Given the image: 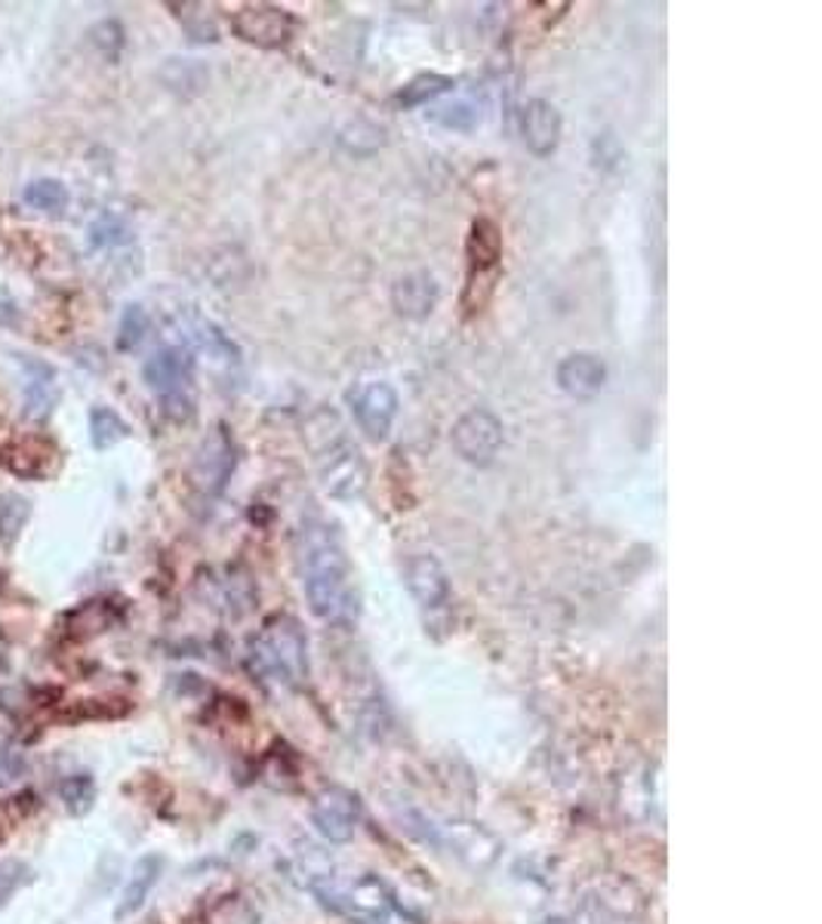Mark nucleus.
Segmentation results:
<instances>
[{"mask_svg": "<svg viewBox=\"0 0 822 924\" xmlns=\"http://www.w3.org/2000/svg\"><path fill=\"white\" fill-rule=\"evenodd\" d=\"M148 333V315H145L143 305H127L124 308V318H120V327H117V348L120 351H133L139 346Z\"/></svg>", "mask_w": 822, "mask_h": 924, "instance_id": "26", "label": "nucleus"}, {"mask_svg": "<svg viewBox=\"0 0 822 924\" xmlns=\"http://www.w3.org/2000/svg\"><path fill=\"white\" fill-rule=\"evenodd\" d=\"M315 465L324 491L333 500H358L370 484V465L363 460L361 448L342 434V426L333 422V432L324 434V441L315 444Z\"/></svg>", "mask_w": 822, "mask_h": 924, "instance_id": "4", "label": "nucleus"}, {"mask_svg": "<svg viewBox=\"0 0 822 924\" xmlns=\"http://www.w3.org/2000/svg\"><path fill=\"white\" fill-rule=\"evenodd\" d=\"M238 465V448L234 438L225 426H217L213 432L203 438V444L194 453L191 462V484L203 493V496H219L225 491L229 477L234 475Z\"/></svg>", "mask_w": 822, "mask_h": 924, "instance_id": "7", "label": "nucleus"}, {"mask_svg": "<svg viewBox=\"0 0 822 924\" xmlns=\"http://www.w3.org/2000/svg\"><path fill=\"white\" fill-rule=\"evenodd\" d=\"M29 500H22L19 493H0V536L7 543H13L22 524L29 521Z\"/></svg>", "mask_w": 822, "mask_h": 924, "instance_id": "25", "label": "nucleus"}, {"mask_svg": "<svg viewBox=\"0 0 822 924\" xmlns=\"http://www.w3.org/2000/svg\"><path fill=\"white\" fill-rule=\"evenodd\" d=\"M404 579L407 589L417 598L419 607L434 610V607L447 605L450 577L447 570H444V564L438 561L434 555H413V558L407 561Z\"/></svg>", "mask_w": 822, "mask_h": 924, "instance_id": "13", "label": "nucleus"}, {"mask_svg": "<svg viewBox=\"0 0 822 924\" xmlns=\"http://www.w3.org/2000/svg\"><path fill=\"white\" fill-rule=\"evenodd\" d=\"M312 823L333 844H342L355 838V829L361 823V801L358 795L348 792L342 786H330L315 798L312 805Z\"/></svg>", "mask_w": 822, "mask_h": 924, "instance_id": "8", "label": "nucleus"}, {"mask_svg": "<svg viewBox=\"0 0 822 924\" xmlns=\"http://www.w3.org/2000/svg\"><path fill=\"white\" fill-rule=\"evenodd\" d=\"M22 201L29 203L31 210H38V213L59 217L68 207V188L62 186L59 179H34L22 191Z\"/></svg>", "mask_w": 822, "mask_h": 924, "instance_id": "19", "label": "nucleus"}, {"mask_svg": "<svg viewBox=\"0 0 822 924\" xmlns=\"http://www.w3.org/2000/svg\"><path fill=\"white\" fill-rule=\"evenodd\" d=\"M503 229L487 217H477L468 229L465 241V260H468V275H465V290H462V308L468 315L484 312L491 303L499 269H503Z\"/></svg>", "mask_w": 822, "mask_h": 924, "instance_id": "3", "label": "nucleus"}, {"mask_svg": "<svg viewBox=\"0 0 822 924\" xmlns=\"http://www.w3.org/2000/svg\"><path fill=\"white\" fill-rule=\"evenodd\" d=\"M130 434V426L117 417L112 407H93L89 410V441L96 450H112Z\"/></svg>", "mask_w": 822, "mask_h": 924, "instance_id": "20", "label": "nucleus"}, {"mask_svg": "<svg viewBox=\"0 0 822 924\" xmlns=\"http://www.w3.org/2000/svg\"><path fill=\"white\" fill-rule=\"evenodd\" d=\"M56 448L44 438H19L7 448V469L19 477H46L53 472Z\"/></svg>", "mask_w": 822, "mask_h": 924, "instance_id": "16", "label": "nucleus"}, {"mask_svg": "<svg viewBox=\"0 0 822 924\" xmlns=\"http://www.w3.org/2000/svg\"><path fill=\"white\" fill-rule=\"evenodd\" d=\"M160 869H164V860L155 857V853H151V857H143V860L136 863L130 881H127V888H124V896H120V903H117L115 918H127L133 912L143 910L145 900L151 894V888L158 884Z\"/></svg>", "mask_w": 822, "mask_h": 924, "instance_id": "18", "label": "nucleus"}, {"mask_svg": "<svg viewBox=\"0 0 822 924\" xmlns=\"http://www.w3.org/2000/svg\"><path fill=\"white\" fill-rule=\"evenodd\" d=\"M351 401V413H355V422L370 441H386L394 426V417H398V391L391 389L389 382H370L363 389L351 391L348 395Z\"/></svg>", "mask_w": 822, "mask_h": 924, "instance_id": "9", "label": "nucleus"}, {"mask_svg": "<svg viewBox=\"0 0 822 924\" xmlns=\"http://www.w3.org/2000/svg\"><path fill=\"white\" fill-rule=\"evenodd\" d=\"M434 124H441L444 130H456V133H468L475 130L481 124V112H477L472 102H453V105H444V108H434L429 112Z\"/></svg>", "mask_w": 822, "mask_h": 924, "instance_id": "24", "label": "nucleus"}, {"mask_svg": "<svg viewBox=\"0 0 822 924\" xmlns=\"http://www.w3.org/2000/svg\"><path fill=\"white\" fill-rule=\"evenodd\" d=\"M89 44L99 50V56H105L108 62H115L124 50V25L115 22V19H105L99 25L89 29Z\"/></svg>", "mask_w": 822, "mask_h": 924, "instance_id": "27", "label": "nucleus"}, {"mask_svg": "<svg viewBox=\"0 0 822 924\" xmlns=\"http://www.w3.org/2000/svg\"><path fill=\"white\" fill-rule=\"evenodd\" d=\"M191 367L194 361L186 348H160L143 367V379L148 389L160 395V401L179 398V395H186L188 382H191Z\"/></svg>", "mask_w": 822, "mask_h": 924, "instance_id": "10", "label": "nucleus"}, {"mask_svg": "<svg viewBox=\"0 0 822 924\" xmlns=\"http://www.w3.org/2000/svg\"><path fill=\"white\" fill-rule=\"evenodd\" d=\"M555 379H558L563 395H570L577 401H589V398H598L604 389L607 367L601 358H594L589 351H577V355H567L558 364Z\"/></svg>", "mask_w": 822, "mask_h": 924, "instance_id": "12", "label": "nucleus"}, {"mask_svg": "<svg viewBox=\"0 0 822 924\" xmlns=\"http://www.w3.org/2000/svg\"><path fill=\"white\" fill-rule=\"evenodd\" d=\"M441 300V290L429 272H413L404 275L391 287V305L401 318L422 321L434 312V305Z\"/></svg>", "mask_w": 822, "mask_h": 924, "instance_id": "14", "label": "nucleus"}, {"mask_svg": "<svg viewBox=\"0 0 822 924\" xmlns=\"http://www.w3.org/2000/svg\"><path fill=\"white\" fill-rule=\"evenodd\" d=\"M22 879H25V867L22 863H15V860L0 863V903H7L15 894V888L22 884Z\"/></svg>", "mask_w": 822, "mask_h": 924, "instance_id": "29", "label": "nucleus"}, {"mask_svg": "<svg viewBox=\"0 0 822 924\" xmlns=\"http://www.w3.org/2000/svg\"><path fill=\"white\" fill-rule=\"evenodd\" d=\"M182 336H186L188 348L201 351L207 358H213L219 364H238L241 361V351L238 346L231 343L225 333L219 330L213 321L201 318V315H188L182 321Z\"/></svg>", "mask_w": 822, "mask_h": 924, "instance_id": "15", "label": "nucleus"}, {"mask_svg": "<svg viewBox=\"0 0 822 924\" xmlns=\"http://www.w3.org/2000/svg\"><path fill=\"white\" fill-rule=\"evenodd\" d=\"M503 438L505 429L499 417H493L491 410H484V407L462 413L453 426V432H450L453 450L468 465H491L499 448H503Z\"/></svg>", "mask_w": 822, "mask_h": 924, "instance_id": "6", "label": "nucleus"}, {"mask_svg": "<svg viewBox=\"0 0 822 924\" xmlns=\"http://www.w3.org/2000/svg\"><path fill=\"white\" fill-rule=\"evenodd\" d=\"M561 130L563 120L561 112L546 99H530L524 105V115H520V136H524V145L534 151L536 158H548L555 155V148L561 143Z\"/></svg>", "mask_w": 822, "mask_h": 924, "instance_id": "11", "label": "nucleus"}, {"mask_svg": "<svg viewBox=\"0 0 822 924\" xmlns=\"http://www.w3.org/2000/svg\"><path fill=\"white\" fill-rule=\"evenodd\" d=\"M0 765H3V770H7V780H15L22 770H25V755L22 752H3L0 755Z\"/></svg>", "mask_w": 822, "mask_h": 924, "instance_id": "30", "label": "nucleus"}, {"mask_svg": "<svg viewBox=\"0 0 822 924\" xmlns=\"http://www.w3.org/2000/svg\"><path fill=\"white\" fill-rule=\"evenodd\" d=\"M296 561L303 592L312 613L327 626H351L358 620L361 598L346 546L327 521H305L296 534Z\"/></svg>", "mask_w": 822, "mask_h": 924, "instance_id": "1", "label": "nucleus"}, {"mask_svg": "<svg viewBox=\"0 0 822 924\" xmlns=\"http://www.w3.org/2000/svg\"><path fill=\"white\" fill-rule=\"evenodd\" d=\"M59 798L65 801V808L72 810L74 817H81L96 801V783L89 774H72V777L59 783Z\"/></svg>", "mask_w": 822, "mask_h": 924, "instance_id": "23", "label": "nucleus"}, {"mask_svg": "<svg viewBox=\"0 0 822 924\" xmlns=\"http://www.w3.org/2000/svg\"><path fill=\"white\" fill-rule=\"evenodd\" d=\"M453 87H456V84H453V77H447V74H419V77H413V81L398 93V105H404V108L429 105V102L444 96V93Z\"/></svg>", "mask_w": 822, "mask_h": 924, "instance_id": "21", "label": "nucleus"}, {"mask_svg": "<svg viewBox=\"0 0 822 924\" xmlns=\"http://www.w3.org/2000/svg\"><path fill=\"white\" fill-rule=\"evenodd\" d=\"M127 241H130V234H127V225H124V222H120V219H115V217L96 219V222H93V229H89V244L96 246V250L127 244Z\"/></svg>", "mask_w": 822, "mask_h": 924, "instance_id": "28", "label": "nucleus"}, {"mask_svg": "<svg viewBox=\"0 0 822 924\" xmlns=\"http://www.w3.org/2000/svg\"><path fill=\"white\" fill-rule=\"evenodd\" d=\"M170 10H176V19L182 22V29L188 31L191 41L213 44L219 38L217 22H213V15H207L203 3H170Z\"/></svg>", "mask_w": 822, "mask_h": 924, "instance_id": "22", "label": "nucleus"}, {"mask_svg": "<svg viewBox=\"0 0 822 924\" xmlns=\"http://www.w3.org/2000/svg\"><path fill=\"white\" fill-rule=\"evenodd\" d=\"M231 31L250 46L284 50L296 34V15L274 3H246L231 15Z\"/></svg>", "mask_w": 822, "mask_h": 924, "instance_id": "5", "label": "nucleus"}, {"mask_svg": "<svg viewBox=\"0 0 822 924\" xmlns=\"http://www.w3.org/2000/svg\"><path fill=\"white\" fill-rule=\"evenodd\" d=\"M253 672L277 687H299L308 679V638L293 617H274L250 641Z\"/></svg>", "mask_w": 822, "mask_h": 924, "instance_id": "2", "label": "nucleus"}, {"mask_svg": "<svg viewBox=\"0 0 822 924\" xmlns=\"http://www.w3.org/2000/svg\"><path fill=\"white\" fill-rule=\"evenodd\" d=\"M22 367L29 370V386H25V417L29 419H44L53 413L56 405V370L46 364L34 361V358H22Z\"/></svg>", "mask_w": 822, "mask_h": 924, "instance_id": "17", "label": "nucleus"}]
</instances>
